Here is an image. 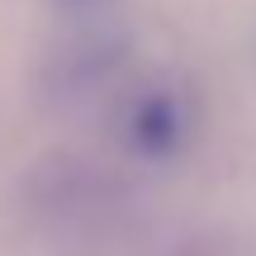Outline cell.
<instances>
[{"label":"cell","mask_w":256,"mask_h":256,"mask_svg":"<svg viewBox=\"0 0 256 256\" xmlns=\"http://www.w3.org/2000/svg\"><path fill=\"white\" fill-rule=\"evenodd\" d=\"M180 128H185V114H180V104L171 95H147L138 104V114H133V142L142 152L162 156V152H171L180 142Z\"/></svg>","instance_id":"cell-1"},{"label":"cell","mask_w":256,"mask_h":256,"mask_svg":"<svg viewBox=\"0 0 256 256\" xmlns=\"http://www.w3.org/2000/svg\"><path fill=\"white\" fill-rule=\"evenodd\" d=\"M185 256H232V252H223V247H214V242H204V247H200V242H194V247L185 252Z\"/></svg>","instance_id":"cell-2"}]
</instances>
